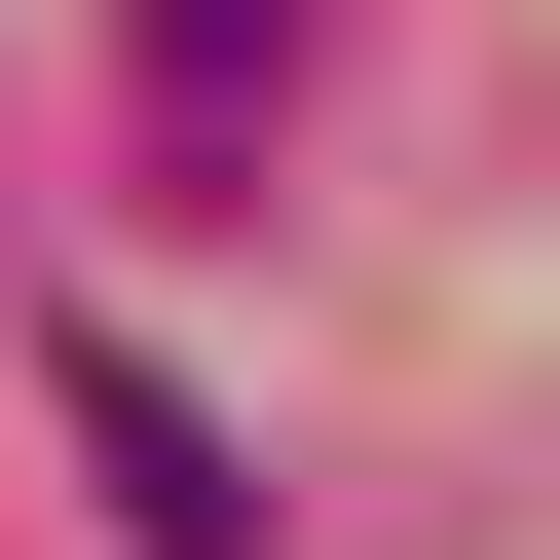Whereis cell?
I'll use <instances>...</instances> for the list:
<instances>
[{"mask_svg":"<svg viewBox=\"0 0 560 560\" xmlns=\"http://www.w3.org/2000/svg\"><path fill=\"white\" fill-rule=\"evenodd\" d=\"M300 113V0H150V150H261Z\"/></svg>","mask_w":560,"mask_h":560,"instance_id":"7a4b0ae2","label":"cell"},{"mask_svg":"<svg viewBox=\"0 0 560 560\" xmlns=\"http://www.w3.org/2000/svg\"><path fill=\"white\" fill-rule=\"evenodd\" d=\"M38 374H75V486H113L150 560H261V486H224V411H187L150 337H75V300H38Z\"/></svg>","mask_w":560,"mask_h":560,"instance_id":"6da1fadb","label":"cell"}]
</instances>
